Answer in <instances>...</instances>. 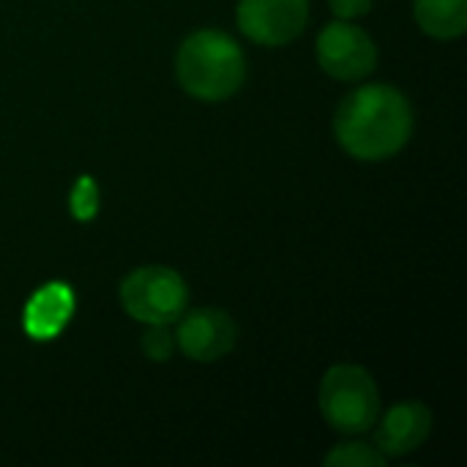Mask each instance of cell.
Wrapping results in <instances>:
<instances>
[{
    "instance_id": "1",
    "label": "cell",
    "mask_w": 467,
    "mask_h": 467,
    "mask_svg": "<svg viewBox=\"0 0 467 467\" xmlns=\"http://www.w3.org/2000/svg\"><path fill=\"white\" fill-rule=\"evenodd\" d=\"M334 131L339 145L361 161H383L400 153L413 134V107L391 85H364L345 96Z\"/></svg>"
},
{
    "instance_id": "2",
    "label": "cell",
    "mask_w": 467,
    "mask_h": 467,
    "mask_svg": "<svg viewBox=\"0 0 467 467\" xmlns=\"http://www.w3.org/2000/svg\"><path fill=\"white\" fill-rule=\"evenodd\" d=\"M175 74L181 88L200 101H224L246 79L241 47L222 30H194L178 49Z\"/></svg>"
},
{
    "instance_id": "3",
    "label": "cell",
    "mask_w": 467,
    "mask_h": 467,
    "mask_svg": "<svg viewBox=\"0 0 467 467\" xmlns=\"http://www.w3.org/2000/svg\"><path fill=\"white\" fill-rule=\"evenodd\" d=\"M323 419L342 435L369 432L380 419V391L375 378L356 364H337L320 383Z\"/></svg>"
},
{
    "instance_id": "4",
    "label": "cell",
    "mask_w": 467,
    "mask_h": 467,
    "mask_svg": "<svg viewBox=\"0 0 467 467\" xmlns=\"http://www.w3.org/2000/svg\"><path fill=\"white\" fill-rule=\"evenodd\" d=\"M189 290L178 271L145 265L131 271L120 285V304L131 320L145 326H170L186 312Z\"/></svg>"
},
{
    "instance_id": "5",
    "label": "cell",
    "mask_w": 467,
    "mask_h": 467,
    "mask_svg": "<svg viewBox=\"0 0 467 467\" xmlns=\"http://www.w3.org/2000/svg\"><path fill=\"white\" fill-rule=\"evenodd\" d=\"M317 63L328 77L356 82L375 71L378 47L369 33L350 25V19H337L326 25L317 38Z\"/></svg>"
},
{
    "instance_id": "6",
    "label": "cell",
    "mask_w": 467,
    "mask_h": 467,
    "mask_svg": "<svg viewBox=\"0 0 467 467\" xmlns=\"http://www.w3.org/2000/svg\"><path fill=\"white\" fill-rule=\"evenodd\" d=\"M309 19V0H241L238 27L257 44L282 47L298 38Z\"/></svg>"
},
{
    "instance_id": "7",
    "label": "cell",
    "mask_w": 467,
    "mask_h": 467,
    "mask_svg": "<svg viewBox=\"0 0 467 467\" xmlns=\"http://www.w3.org/2000/svg\"><path fill=\"white\" fill-rule=\"evenodd\" d=\"M235 339H238L235 320L224 309L202 306L178 317L175 345L192 361H202V364L219 361L235 348Z\"/></svg>"
},
{
    "instance_id": "8",
    "label": "cell",
    "mask_w": 467,
    "mask_h": 467,
    "mask_svg": "<svg viewBox=\"0 0 467 467\" xmlns=\"http://www.w3.org/2000/svg\"><path fill=\"white\" fill-rule=\"evenodd\" d=\"M430 430H432L430 408H424L421 402H400L380 419L375 446L386 460L408 457L419 446H424V441L430 438Z\"/></svg>"
},
{
    "instance_id": "9",
    "label": "cell",
    "mask_w": 467,
    "mask_h": 467,
    "mask_svg": "<svg viewBox=\"0 0 467 467\" xmlns=\"http://www.w3.org/2000/svg\"><path fill=\"white\" fill-rule=\"evenodd\" d=\"M74 315V293L63 282H49L33 293L25 306V331L27 337L47 342L55 339Z\"/></svg>"
},
{
    "instance_id": "10",
    "label": "cell",
    "mask_w": 467,
    "mask_h": 467,
    "mask_svg": "<svg viewBox=\"0 0 467 467\" xmlns=\"http://www.w3.org/2000/svg\"><path fill=\"white\" fill-rule=\"evenodd\" d=\"M419 27L441 41L460 38L467 30V0H416Z\"/></svg>"
},
{
    "instance_id": "11",
    "label": "cell",
    "mask_w": 467,
    "mask_h": 467,
    "mask_svg": "<svg viewBox=\"0 0 467 467\" xmlns=\"http://www.w3.org/2000/svg\"><path fill=\"white\" fill-rule=\"evenodd\" d=\"M386 457L369 443H342L326 457V467H383Z\"/></svg>"
},
{
    "instance_id": "12",
    "label": "cell",
    "mask_w": 467,
    "mask_h": 467,
    "mask_svg": "<svg viewBox=\"0 0 467 467\" xmlns=\"http://www.w3.org/2000/svg\"><path fill=\"white\" fill-rule=\"evenodd\" d=\"M96 211H99V186L90 175H82L71 189V213L79 222H88L96 216Z\"/></svg>"
},
{
    "instance_id": "13",
    "label": "cell",
    "mask_w": 467,
    "mask_h": 467,
    "mask_svg": "<svg viewBox=\"0 0 467 467\" xmlns=\"http://www.w3.org/2000/svg\"><path fill=\"white\" fill-rule=\"evenodd\" d=\"M142 350L150 361H170L175 350V337L167 326H148V331L142 334Z\"/></svg>"
},
{
    "instance_id": "14",
    "label": "cell",
    "mask_w": 467,
    "mask_h": 467,
    "mask_svg": "<svg viewBox=\"0 0 467 467\" xmlns=\"http://www.w3.org/2000/svg\"><path fill=\"white\" fill-rule=\"evenodd\" d=\"M375 0H328L331 11L339 16V19H358L364 14H369Z\"/></svg>"
}]
</instances>
